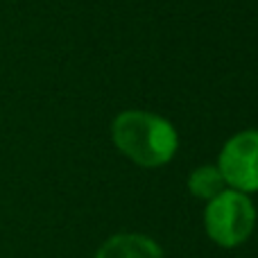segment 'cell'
<instances>
[{"mask_svg": "<svg viewBox=\"0 0 258 258\" xmlns=\"http://www.w3.org/2000/svg\"><path fill=\"white\" fill-rule=\"evenodd\" d=\"M116 147L143 168H159L174 156L179 138L165 118L147 111H125L113 120Z\"/></svg>", "mask_w": 258, "mask_h": 258, "instance_id": "6da1fadb", "label": "cell"}, {"mask_svg": "<svg viewBox=\"0 0 258 258\" xmlns=\"http://www.w3.org/2000/svg\"><path fill=\"white\" fill-rule=\"evenodd\" d=\"M256 224V209L245 192L222 190L209 200L204 211L206 233L220 247H238L251 236Z\"/></svg>", "mask_w": 258, "mask_h": 258, "instance_id": "7a4b0ae2", "label": "cell"}, {"mask_svg": "<svg viewBox=\"0 0 258 258\" xmlns=\"http://www.w3.org/2000/svg\"><path fill=\"white\" fill-rule=\"evenodd\" d=\"M224 186H227V183H224L222 172L218 170V165H202V168H197L195 172L188 177V188H190V192L206 202L218 197L222 190H227Z\"/></svg>", "mask_w": 258, "mask_h": 258, "instance_id": "5b68a950", "label": "cell"}, {"mask_svg": "<svg viewBox=\"0 0 258 258\" xmlns=\"http://www.w3.org/2000/svg\"><path fill=\"white\" fill-rule=\"evenodd\" d=\"M218 170L231 190H258V129H247L224 143L218 159Z\"/></svg>", "mask_w": 258, "mask_h": 258, "instance_id": "3957f363", "label": "cell"}, {"mask_svg": "<svg viewBox=\"0 0 258 258\" xmlns=\"http://www.w3.org/2000/svg\"><path fill=\"white\" fill-rule=\"evenodd\" d=\"M95 258H163V251L152 238L138 233H120L100 247Z\"/></svg>", "mask_w": 258, "mask_h": 258, "instance_id": "277c9868", "label": "cell"}]
</instances>
